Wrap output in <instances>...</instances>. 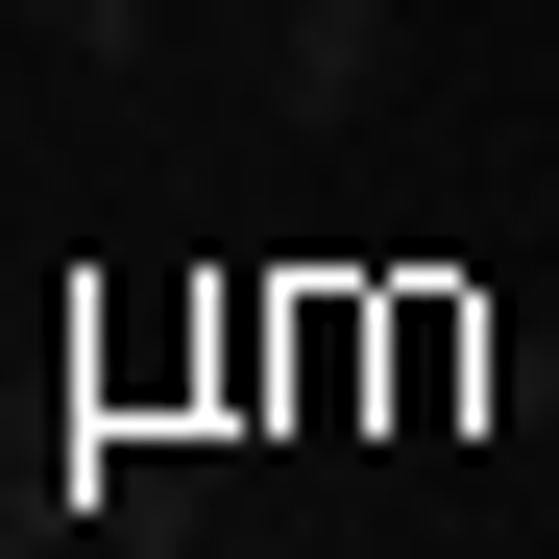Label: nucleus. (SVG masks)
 I'll list each match as a JSON object with an SVG mask.
<instances>
[{"label":"nucleus","mask_w":559,"mask_h":559,"mask_svg":"<svg viewBox=\"0 0 559 559\" xmlns=\"http://www.w3.org/2000/svg\"><path fill=\"white\" fill-rule=\"evenodd\" d=\"M195 487H219V438H73V511H98L122 559H170V535H195Z\"/></svg>","instance_id":"obj_1"},{"label":"nucleus","mask_w":559,"mask_h":559,"mask_svg":"<svg viewBox=\"0 0 559 559\" xmlns=\"http://www.w3.org/2000/svg\"><path fill=\"white\" fill-rule=\"evenodd\" d=\"M267 73H293V122H365V98H390V0H293Z\"/></svg>","instance_id":"obj_2"},{"label":"nucleus","mask_w":559,"mask_h":559,"mask_svg":"<svg viewBox=\"0 0 559 559\" xmlns=\"http://www.w3.org/2000/svg\"><path fill=\"white\" fill-rule=\"evenodd\" d=\"M487 414H535V438H559V317H535V341H487Z\"/></svg>","instance_id":"obj_3"},{"label":"nucleus","mask_w":559,"mask_h":559,"mask_svg":"<svg viewBox=\"0 0 559 559\" xmlns=\"http://www.w3.org/2000/svg\"><path fill=\"white\" fill-rule=\"evenodd\" d=\"M49 25H73V49H98V73H122V49H146V25H170V0H49Z\"/></svg>","instance_id":"obj_4"}]
</instances>
